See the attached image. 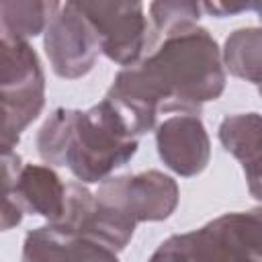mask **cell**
Listing matches in <instances>:
<instances>
[{
    "mask_svg": "<svg viewBox=\"0 0 262 262\" xmlns=\"http://www.w3.org/2000/svg\"><path fill=\"white\" fill-rule=\"evenodd\" d=\"M94 196L121 219L137 227V223L168 219L178 207L180 188L172 176L160 170H145L106 178L98 184Z\"/></svg>",
    "mask_w": 262,
    "mask_h": 262,
    "instance_id": "obj_3",
    "label": "cell"
},
{
    "mask_svg": "<svg viewBox=\"0 0 262 262\" xmlns=\"http://www.w3.org/2000/svg\"><path fill=\"white\" fill-rule=\"evenodd\" d=\"M12 201L23 213L39 215L47 223H57L66 209V184L51 166L25 164L16 178Z\"/></svg>",
    "mask_w": 262,
    "mask_h": 262,
    "instance_id": "obj_10",
    "label": "cell"
},
{
    "mask_svg": "<svg viewBox=\"0 0 262 262\" xmlns=\"http://www.w3.org/2000/svg\"><path fill=\"white\" fill-rule=\"evenodd\" d=\"M23 211L12 201V196H0V231H8L23 221Z\"/></svg>",
    "mask_w": 262,
    "mask_h": 262,
    "instance_id": "obj_18",
    "label": "cell"
},
{
    "mask_svg": "<svg viewBox=\"0 0 262 262\" xmlns=\"http://www.w3.org/2000/svg\"><path fill=\"white\" fill-rule=\"evenodd\" d=\"M43 49L55 76L78 80L92 72L100 45L78 2H59L43 31Z\"/></svg>",
    "mask_w": 262,
    "mask_h": 262,
    "instance_id": "obj_7",
    "label": "cell"
},
{
    "mask_svg": "<svg viewBox=\"0 0 262 262\" xmlns=\"http://www.w3.org/2000/svg\"><path fill=\"white\" fill-rule=\"evenodd\" d=\"M0 129H4L6 133H12V135H16L14 131H10V129H8V111H6V104H4V98H2V94H0ZM16 137H20V135H16Z\"/></svg>",
    "mask_w": 262,
    "mask_h": 262,
    "instance_id": "obj_19",
    "label": "cell"
},
{
    "mask_svg": "<svg viewBox=\"0 0 262 262\" xmlns=\"http://www.w3.org/2000/svg\"><path fill=\"white\" fill-rule=\"evenodd\" d=\"M182 237L194 262H262V211L223 213Z\"/></svg>",
    "mask_w": 262,
    "mask_h": 262,
    "instance_id": "obj_5",
    "label": "cell"
},
{
    "mask_svg": "<svg viewBox=\"0 0 262 262\" xmlns=\"http://www.w3.org/2000/svg\"><path fill=\"white\" fill-rule=\"evenodd\" d=\"M23 166L25 164L16 151L0 154V196H12V190Z\"/></svg>",
    "mask_w": 262,
    "mask_h": 262,
    "instance_id": "obj_16",
    "label": "cell"
},
{
    "mask_svg": "<svg viewBox=\"0 0 262 262\" xmlns=\"http://www.w3.org/2000/svg\"><path fill=\"white\" fill-rule=\"evenodd\" d=\"M221 61L225 74L242 78L252 84H260L262 76V31L258 27H246L233 31L221 49Z\"/></svg>",
    "mask_w": 262,
    "mask_h": 262,
    "instance_id": "obj_13",
    "label": "cell"
},
{
    "mask_svg": "<svg viewBox=\"0 0 262 262\" xmlns=\"http://www.w3.org/2000/svg\"><path fill=\"white\" fill-rule=\"evenodd\" d=\"M147 10L149 27L156 39L194 27L203 12L199 2H151Z\"/></svg>",
    "mask_w": 262,
    "mask_h": 262,
    "instance_id": "obj_14",
    "label": "cell"
},
{
    "mask_svg": "<svg viewBox=\"0 0 262 262\" xmlns=\"http://www.w3.org/2000/svg\"><path fill=\"white\" fill-rule=\"evenodd\" d=\"M59 2L0 0V39L27 41L41 35Z\"/></svg>",
    "mask_w": 262,
    "mask_h": 262,
    "instance_id": "obj_12",
    "label": "cell"
},
{
    "mask_svg": "<svg viewBox=\"0 0 262 262\" xmlns=\"http://www.w3.org/2000/svg\"><path fill=\"white\" fill-rule=\"evenodd\" d=\"M92 25L100 53L123 68H131L156 45V37L141 2H78Z\"/></svg>",
    "mask_w": 262,
    "mask_h": 262,
    "instance_id": "obj_4",
    "label": "cell"
},
{
    "mask_svg": "<svg viewBox=\"0 0 262 262\" xmlns=\"http://www.w3.org/2000/svg\"><path fill=\"white\" fill-rule=\"evenodd\" d=\"M258 8H260V2H203L201 4V10L217 16V18L231 16V14H237L244 10H258Z\"/></svg>",
    "mask_w": 262,
    "mask_h": 262,
    "instance_id": "obj_17",
    "label": "cell"
},
{
    "mask_svg": "<svg viewBox=\"0 0 262 262\" xmlns=\"http://www.w3.org/2000/svg\"><path fill=\"white\" fill-rule=\"evenodd\" d=\"M0 94L8 129L20 135L45 106V74L31 43L0 39Z\"/></svg>",
    "mask_w": 262,
    "mask_h": 262,
    "instance_id": "obj_6",
    "label": "cell"
},
{
    "mask_svg": "<svg viewBox=\"0 0 262 262\" xmlns=\"http://www.w3.org/2000/svg\"><path fill=\"white\" fill-rule=\"evenodd\" d=\"M35 147L45 166L68 168L82 184H100L139 147L127 117L102 98L88 111L55 108L39 127Z\"/></svg>",
    "mask_w": 262,
    "mask_h": 262,
    "instance_id": "obj_2",
    "label": "cell"
},
{
    "mask_svg": "<svg viewBox=\"0 0 262 262\" xmlns=\"http://www.w3.org/2000/svg\"><path fill=\"white\" fill-rule=\"evenodd\" d=\"M217 137L227 154L244 168L250 194L260 199V154H262V119L258 113H237L221 121Z\"/></svg>",
    "mask_w": 262,
    "mask_h": 262,
    "instance_id": "obj_11",
    "label": "cell"
},
{
    "mask_svg": "<svg viewBox=\"0 0 262 262\" xmlns=\"http://www.w3.org/2000/svg\"><path fill=\"white\" fill-rule=\"evenodd\" d=\"M147 262H194V260L186 250L182 233H174L154 250Z\"/></svg>",
    "mask_w": 262,
    "mask_h": 262,
    "instance_id": "obj_15",
    "label": "cell"
},
{
    "mask_svg": "<svg viewBox=\"0 0 262 262\" xmlns=\"http://www.w3.org/2000/svg\"><path fill=\"white\" fill-rule=\"evenodd\" d=\"M20 262H119V256L59 223H47L25 235Z\"/></svg>",
    "mask_w": 262,
    "mask_h": 262,
    "instance_id": "obj_9",
    "label": "cell"
},
{
    "mask_svg": "<svg viewBox=\"0 0 262 262\" xmlns=\"http://www.w3.org/2000/svg\"><path fill=\"white\" fill-rule=\"evenodd\" d=\"M227 74L221 47L205 27L168 35L139 63L123 68L104 98H108L141 137L156 129L158 115H194L225 90Z\"/></svg>",
    "mask_w": 262,
    "mask_h": 262,
    "instance_id": "obj_1",
    "label": "cell"
},
{
    "mask_svg": "<svg viewBox=\"0 0 262 262\" xmlns=\"http://www.w3.org/2000/svg\"><path fill=\"white\" fill-rule=\"evenodd\" d=\"M158 156L182 178L199 176L211 160V139L201 117L172 115L156 125Z\"/></svg>",
    "mask_w": 262,
    "mask_h": 262,
    "instance_id": "obj_8",
    "label": "cell"
}]
</instances>
